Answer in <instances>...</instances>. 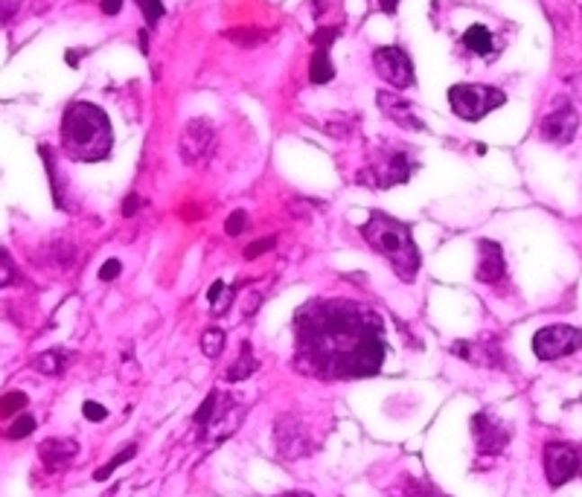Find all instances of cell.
I'll use <instances>...</instances> for the list:
<instances>
[{
    "mask_svg": "<svg viewBox=\"0 0 582 497\" xmlns=\"http://www.w3.org/2000/svg\"><path fill=\"white\" fill-rule=\"evenodd\" d=\"M388 358L385 320L353 300H309L294 315V367L324 381L379 376Z\"/></svg>",
    "mask_w": 582,
    "mask_h": 497,
    "instance_id": "cell-1",
    "label": "cell"
},
{
    "mask_svg": "<svg viewBox=\"0 0 582 497\" xmlns=\"http://www.w3.org/2000/svg\"><path fill=\"white\" fill-rule=\"evenodd\" d=\"M114 146V131L103 108L94 102H70L61 117V148L70 160L96 164L105 160Z\"/></svg>",
    "mask_w": 582,
    "mask_h": 497,
    "instance_id": "cell-2",
    "label": "cell"
},
{
    "mask_svg": "<svg viewBox=\"0 0 582 497\" xmlns=\"http://www.w3.org/2000/svg\"><path fill=\"white\" fill-rule=\"evenodd\" d=\"M362 235L376 253L388 259L402 282H414L419 271V247L411 235V227L402 225L399 218L385 216L381 209H373L370 218L364 221Z\"/></svg>",
    "mask_w": 582,
    "mask_h": 497,
    "instance_id": "cell-3",
    "label": "cell"
},
{
    "mask_svg": "<svg viewBox=\"0 0 582 497\" xmlns=\"http://www.w3.org/2000/svg\"><path fill=\"white\" fill-rule=\"evenodd\" d=\"M504 102H506V93L498 88H489V84H454V88H449V105L466 122L484 120Z\"/></svg>",
    "mask_w": 582,
    "mask_h": 497,
    "instance_id": "cell-4",
    "label": "cell"
},
{
    "mask_svg": "<svg viewBox=\"0 0 582 497\" xmlns=\"http://www.w3.org/2000/svg\"><path fill=\"white\" fill-rule=\"evenodd\" d=\"M542 466H544V480H548V486L562 489L565 483L579 477V448L574 442H565V439L544 442Z\"/></svg>",
    "mask_w": 582,
    "mask_h": 497,
    "instance_id": "cell-5",
    "label": "cell"
},
{
    "mask_svg": "<svg viewBox=\"0 0 582 497\" xmlns=\"http://www.w3.org/2000/svg\"><path fill=\"white\" fill-rule=\"evenodd\" d=\"M582 350V329L568 323H553L533 334V355L539 361H560L565 355Z\"/></svg>",
    "mask_w": 582,
    "mask_h": 497,
    "instance_id": "cell-6",
    "label": "cell"
},
{
    "mask_svg": "<svg viewBox=\"0 0 582 497\" xmlns=\"http://www.w3.org/2000/svg\"><path fill=\"white\" fill-rule=\"evenodd\" d=\"M472 439H475V451L480 457H498L506 451V445L513 439V430L506 422H501L498 416L487 413V410H478L472 413Z\"/></svg>",
    "mask_w": 582,
    "mask_h": 497,
    "instance_id": "cell-7",
    "label": "cell"
},
{
    "mask_svg": "<svg viewBox=\"0 0 582 497\" xmlns=\"http://www.w3.org/2000/svg\"><path fill=\"white\" fill-rule=\"evenodd\" d=\"M414 172V164L411 157L405 152H390L385 155V160H376V164H370L364 172H358V183L370 186V190H390L396 183H405L411 178Z\"/></svg>",
    "mask_w": 582,
    "mask_h": 497,
    "instance_id": "cell-8",
    "label": "cell"
},
{
    "mask_svg": "<svg viewBox=\"0 0 582 497\" xmlns=\"http://www.w3.org/2000/svg\"><path fill=\"white\" fill-rule=\"evenodd\" d=\"M274 445H277V454L282 459H303L315 448V442H312V437H309V428L303 425V419H297L291 413L277 416Z\"/></svg>",
    "mask_w": 582,
    "mask_h": 497,
    "instance_id": "cell-9",
    "label": "cell"
},
{
    "mask_svg": "<svg viewBox=\"0 0 582 497\" xmlns=\"http://www.w3.org/2000/svg\"><path fill=\"white\" fill-rule=\"evenodd\" d=\"M373 67L381 79H385L390 88L396 91H407L414 88V61L405 53L402 47H379L373 53Z\"/></svg>",
    "mask_w": 582,
    "mask_h": 497,
    "instance_id": "cell-10",
    "label": "cell"
},
{
    "mask_svg": "<svg viewBox=\"0 0 582 497\" xmlns=\"http://www.w3.org/2000/svg\"><path fill=\"white\" fill-rule=\"evenodd\" d=\"M213 140H216V129H213V122L204 120V117L190 120L187 126H184V131H181V143H178L184 164H198V160H204L210 148H213Z\"/></svg>",
    "mask_w": 582,
    "mask_h": 497,
    "instance_id": "cell-11",
    "label": "cell"
},
{
    "mask_svg": "<svg viewBox=\"0 0 582 497\" xmlns=\"http://www.w3.org/2000/svg\"><path fill=\"white\" fill-rule=\"evenodd\" d=\"M579 129V114L571 102H562L560 108H553L548 117L542 120L539 134L544 143H553V146H568L577 137Z\"/></svg>",
    "mask_w": 582,
    "mask_h": 497,
    "instance_id": "cell-12",
    "label": "cell"
},
{
    "mask_svg": "<svg viewBox=\"0 0 582 497\" xmlns=\"http://www.w3.org/2000/svg\"><path fill=\"white\" fill-rule=\"evenodd\" d=\"M452 355L463 358V361L475 367H501L504 350L495 338H480V341H457L452 343Z\"/></svg>",
    "mask_w": 582,
    "mask_h": 497,
    "instance_id": "cell-13",
    "label": "cell"
},
{
    "mask_svg": "<svg viewBox=\"0 0 582 497\" xmlns=\"http://www.w3.org/2000/svg\"><path fill=\"white\" fill-rule=\"evenodd\" d=\"M478 271L475 280L484 285H501L506 280V262H504V247L492 239H480L478 242Z\"/></svg>",
    "mask_w": 582,
    "mask_h": 497,
    "instance_id": "cell-14",
    "label": "cell"
},
{
    "mask_svg": "<svg viewBox=\"0 0 582 497\" xmlns=\"http://www.w3.org/2000/svg\"><path fill=\"white\" fill-rule=\"evenodd\" d=\"M379 108L385 111V117L390 122H396V126H402V129H411V131H425V122L419 120L414 114V108L407 99H402L399 93H388V91H379Z\"/></svg>",
    "mask_w": 582,
    "mask_h": 497,
    "instance_id": "cell-15",
    "label": "cell"
},
{
    "mask_svg": "<svg viewBox=\"0 0 582 497\" xmlns=\"http://www.w3.org/2000/svg\"><path fill=\"white\" fill-rule=\"evenodd\" d=\"M76 454H79V442L70 437H49L39 445V457L49 471L65 468Z\"/></svg>",
    "mask_w": 582,
    "mask_h": 497,
    "instance_id": "cell-16",
    "label": "cell"
},
{
    "mask_svg": "<svg viewBox=\"0 0 582 497\" xmlns=\"http://www.w3.org/2000/svg\"><path fill=\"white\" fill-rule=\"evenodd\" d=\"M73 361V355L65 352V350H47L41 355H35L32 367L41 372V376H65L67 367Z\"/></svg>",
    "mask_w": 582,
    "mask_h": 497,
    "instance_id": "cell-17",
    "label": "cell"
},
{
    "mask_svg": "<svg viewBox=\"0 0 582 497\" xmlns=\"http://www.w3.org/2000/svg\"><path fill=\"white\" fill-rule=\"evenodd\" d=\"M463 47L475 56H492V49H495L492 32L484 27V23H475V27H469L463 32Z\"/></svg>",
    "mask_w": 582,
    "mask_h": 497,
    "instance_id": "cell-18",
    "label": "cell"
},
{
    "mask_svg": "<svg viewBox=\"0 0 582 497\" xmlns=\"http://www.w3.org/2000/svg\"><path fill=\"white\" fill-rule=\"evenodd\" d=\"M336 76V67L329 61V47H315V56H312V65H309V79L315 84H327Z\"/></svg>",
    "mask_w": 582,
    "mask_h": 497,
    "instance_id": "cell-19",
    "label": "cell"
},
{
    "mask_svg": "<svg viewBox=\"0 0 582 497\" xmlns=\"http://www.w3.org/2000/svg\"><path fill=\"white\" fill-rule=\"evenodd\" d=\"M256 358H254V350H251V343H242L239 346V361L233 364L230 369H228V381H245V378H251L254 372H256Z\"/></svg>",
    "mask_w": 582,
    "mask_h": 497,
    "instance_id": "cell-20",
    "label": "cell"
},
{
    "mask_svg": "<svg viewBox=\"0 0 582 497\" xmlns=\"http://www.w3.org/2000/svg\"><path fill=\"white\" fill-rule=\"evenodd\" d=\"M219 404H221V393H219V390H213V393H210L207 399L201 402V407L195 410V416H193V422H195V428H198V430H207V428H210V422L216 419Z\"/></svg>",
    "mask_w": 582,
    "mask_h": 497,
    "instance_id": "cell-21",
    "label": "cell"
},
{
    "mask_svg": "<svg viewBox=\"0 0 582 497\" xmlns=\"http://www.w3.org/2000/svg\"><path fill=\"white\" fill-rule=\"evenodd\" d=\"M134 454H138V445H129V448H122L120 454H114V457H111V459H108V463H105L103 468H96V471H94V480H96V483L108 480V477L114 475V471H117V468H120L122 463H129V459H131Z\"/></svg>",
    "mask_w": 582,
    "mask_h": 497,
    "instance_id": "cell-22",
    "label": "cell"
},
{
    "mask_svg": "<svg viewBox=\"0 0 582 497\" xmlns=\"http://www.w3.org/2000/svg\"><path fill=\"white\" fill-rule=\"evenodd\" d=\"M210 308H213V315H225L228 308H230V303H233V288L228 282H213V288H210Z\"/></svg>",
    "mask_w": 582,
    "mask_h": 497,
    "instance_id": "cell-23",
    "label": "cell"
},
{
    "mask_svg": "<svg viewBox=\"0 0 582 497\" xmlns=\"http://www.w3.org/2000/svg\"><path fill=\"white\" fill-rule=\"evenodd\" d=\"M35 416H30V413H21V416H15L12 419V425H9V430H6V439H27L30 433L35 430Z\"/></svg>",
    "mask_w": 582,
    "mask_h": 497,
    "instance_id": "cell-24",
    "label": "cell"
},
{
    "mask_svg": "<svg viewBox=\"0 0 582 497\" xmlns=\"http://www.w3.org/2000/svg\"><path fill=\"white\" fill-rule=\"evenodd\" d=\"M201 350L207 358H219L221 352H225V332L221 329H207L201 334Z\"/></svg>",
    "mask_w": 582,
    "mask_h": 497,
    "instance_id": "cell-25",
    "label": "cell"
},
{
    "mask_svg": "<svg viewBox=\"0 0 582 497\" xmlns=\"http://www.w3.org/2000/svg\"><path fill=\"white\" fill-rule=\"evenodd\" d=\"M27 395H23L21 390H12V393H6L4 399H0V416H15V413H21L23 407H27Z\"/></svg>",
    "mask_w": 582,
    "mask_h": 497,
    "instance_id": "cell-26",
    "label": "cell"
},
{
    "mask_svg": "<svg viewBox=\"0 0 582 497\" xmlns=\"http://www.w3.org/2000/svg\"><path fill=\"white\" fill-rule=\"evenodd\" d=\"M49 256H53V262L58 268H70L76 251H73V244H67V242H53V244H49Z\"/></svg>",
    "mask_w": 582,
    "mask_h": 497,
    "instance_id": "cell-27",
    "label": "cell"
},
{
    "mask_svg": "<svg viewBox=\"0 0 582 497\" xmlns=\"http://www.w3.org/2000/svg\"><path fill=\"white\" fill-rule=\"evenodd\" d=\"M138 6H140V12H143V18H146L148 27L164 18V0H138Z\"/></svg>",
    "mask_w": 582,
    "mask_h": 497,
    "instance_id": "cell-28",
    "label": "cell"
},
{
    "mask_svg": "<svg viewBox=\"0 0 582 497\" xmlns=\"http://www.w3.org/2000/svg\"><path fill=\"white\" fill-rule=\"evenodd\" d=\"M18 280V271H15V265H12V259L0 251V288H6V285H12Z\"/></svg>",
    "mask_w": 582,
    "mask_h": 497,
    "instance_id": "cell-29",
    "label": "cell"
},
{
    "mask_svg": "<svg viewBox=\"0 0 582 497\" xmlns=\"http://www.w3.org/2000/svg\"><path fill=\"white\" fill-rule=\"evenodd\" d=\"M245 227H247V213H245V209H237V213H230L225 233L228 235H239V233H245Z\"/></svg>",
    "mask_w": 582,
    "mask_h": 497,
    "instance_id": "cell-30",
    "label": "cell"
},
{
    "mask_svg": "<svg viewBox=\"0 0 582 497\" xmlns=\"http://www.w3.org/2000/svg\"><path fill=\"white\" fill-rule=\"evenodd\" d=\"M82 416L88 419V422H105V419H108V410H105L103 404H99V402H91V399H88V402L82 404Z\"/></svg>",
    "mask_w": 582,
    "mask_h": 497,
    "instance_id": "cell-31",
    "label": "cell"
},
{
    "mask_svg": "<svg viewBox=\"0 0 582 497\" xmlns=\"http://www.w3.org/2000/svg\"><path fill=\"white\" fill-rule=\"evenodd\" d=\"M396 497H440L437 492H434V486H423V483H407V489H405V494H396Z\"/></svg>",
    "mask_w": 582,
    "mask_h": 497,
    "instance_id": "cell-32",
    "label": "cell"
},
{
    "mask_svg": "<svg viewBox=\"0 0 582 497\" xmlns=\"http://www.w3.org/2000/svg\"><path fill=\"white\" fill-rule=\"evenodd\" d=\"M122 273V265H120V259H108V262L99 268V280L103 282H114L117 277Z\"/></svg>",
    "mask_w": 582,
    "mask_h": 497,
    "instance_id": "cell-33",
    "label": "cell"
},
{
    "mask_svg": "<svg viewBox=\"0 0 582 497\" xmlns=\"http://www.w3.org/2000/svg\"><path fill=\"white\" fill-rule=\"evenodd\" d=\"M21 6H23V0H0V23H9L18 15Z\"/></svg>",
    "mask_w": 582,
    "mask_h": 497,
    "instance_id": "cell-34",
    "label": "cell"
},
{
    "mask_svg": "<svg viewBox=\"0 0 582 497\" xmlns=\"http://www.w3.org/2000/svg\"><path fill=\"white\" fill-rule=\"evenodd\" d=\"M274 242H277V239H259V242H254V244H247V247H245V259H256L259 253L271 251V247H274Z\"/></svg>",
    "mask_w": 582,
    "mask_h": 497,
    "instance_id": "cell-35",
    "label": "cell"
},
{
    "mask_svg": "<svg viewBox=\"0 0 582 497\" xmlns=\"http://www.w3.org/2000/svg\"><path fill=\"white\" fill-rule=\"evenodd\" d=\"M228 39H233V41H239V44H247V47H251V44H259V41H263L265 35H263V32H245V35H242V32H228Z\"/></svg>",
    "mask_w": 582,
    "mask_h": 497,
    "instance_id": "cell-36",
    "label": "cell"
},
{
    "mask_svg": "<svg viewBox=\"0 0 582 497\" xmlns=\"http://www.w3.org/2000/svg\"><path fill=\"white\" fill-rule=\"evenodd\" d=\"M138 204H140V198L138 195H129L126 201H122V216H134V213H138Z\"/></svg>",
    "mask_w": 582,
    "mask_h": 497,
    "instance_id": "cell-37",
    "label": "cell"
},
{
    "mask_svg": "<svg viewBox=\"0 0 582 497\" xmlns=\"http://www.w3.org/2000/svg\"><path fill=\"white\" fill-rule=\"evenodd\" d=\"M99 6H103L105 15H117V12L122 9V0H103Z\"/></svg>",
    "mask_w": 582,
    "mask_h": 497,
    "instance_id": "cell-38",
    "label": "cell"
},
{
    "mask_svg": "<svg viewBox=\"0 0 582 497\" xmlns=\"http://www.w3.org/2000/svg\"><path fill=\"white\" fill-rule=\"evenodd\" d=\"M379 9L385 12V15H396V9H399V0H379Z\"/></svg>",
    "mask_w": 582,
    "mask_h": 497,
    "instance_id": "cell-39",
    "label": "cell"
},
{
    "mask_svg": "<svg viewBox=\"0 0 582 497\" xmlns=\"http://www.w3.org/2000/svg\"><path fill=\"white\" fill-rule=\"evenodd\" d=\"M274 497H315V494H309V492H282V494H274Z\"/></svg>",
    "mask_w": 582,
    "mask_h": 497,
    "instance_id": "cell-40",
    "label": "cell"
},
{
    "mask_svg": "<svg viewBox=\"0 0 582 497\" xmlns=\"http://www.w3.org/2000/svg\"><path fill=\"white\" fill-rule=\"evenodd\" d=\"M324 4H327V0H312V12H315V15H320V12H324Z\"/></svg>",
    "mask_w": 582,
    "mask_h": 497,
    "instance_id": "cell-41",
    "label": "cell"
},
{
    "mask_svg": "<svg viewBox=\"0 0 582 497\" xmlns=\"http://www.w3.org/2000/svg\"><path fill=\"white\" fill-rule=\"evenodd\" d=\"M577 448H579V480H582V442L577 445Z\"/></svg>",
    "mask_w": 582,
    "mask_h": 497,
    "instance_id": "cell-42",
    "label": "cell"
}]
</instances>
